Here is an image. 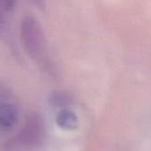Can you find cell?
Returning a JSON list of instances; mask_svg holds the SVG:
<instances>
[{
    "instance_id": "6da1fadb",
    "label": "cell",
    "mask_w": 151,
    "mask_h": 151,
    "mask_svg": "<svg viewBox=\"0 0 151 151\" xmlns=\"http://www.w3.org/2000/svg\"><path fill=\"white\" fill-rule=\"evenodd\" d=\"M19 36L25 51L35 60H42L45 55L46 40L40 22L32 15L20 20Z\"/></svg>"
},
{
    "instance_id": "7a4b0ae2",
    "label": "cell",
    "mask_w": 151,
    "mask_h": 151,
    "mask_svg": "<svg viewBox=\"0 0 151 151\" xmlns=\"http://www.w3.org/2000/svg\"><path fill=\"white\" fill-rule=\"evenodd\" d=\"M45 136V123L38 112H30L17 137L18 142L26 147L39 146Z\"/></svg>"
},
{
    "instance_id": "3957f363",
    "label": "cell",
    "mask_w": 151,
    "mask_h": 151,
    "mask_svg": "<svg viewBox=\"0 0 151 151\" xmlns=\"http://www.w3.org/2000/svg\"><path fill=\"white\" fill-rule=\"evenodd\" d=\"M18 120V110L14 104L0 103V131L7 132L13 128Z\"/></svg>"
},
{
    "instance_id": "277c9868",
    "label": "cell",
    "mask_w": 151,
    "mask_h": 151,
    "mask_svg": "<svg viewBox=\"0 0 151 151\" xmlns=\"http://www.w3.org/2000/svg\"><path fill=\"white\" fill-rule=\"evenodd\" d=\"M56 123L61 129L71 131L78 127L79 119L77 115L70 109H62L56 116Z\"/></svg>"
},
{
    "instance_id": "5b68a950",
    "label": "cell",
    "mask_w": 151,
    "mask_h": 151,
    "mask_svg": "<svg viewBox=\"0 0 151 151\" xmlns=\"http://www.w3.org/2000/svg\"><path fill=\"white\" fill-rule=\"evenodd\" d=\"M16 2L0 1V35H4L10 27Z\"/></svg>"
},
{
    "instance_id": "8992f818",
    "label": "cell",
    "mask_w": 151,
    "mask_h": 151,
    "mask_svg": "<svg viewBox=\"0 0 151 151\" xmlns=\"http://www.w3.org/2000/svg\"><path fill=\"white\" fill-rule=\"evenodd\" d=\"M49 103L54 108L67 109V106L73 103V97L66 91H53L49 96Z\"/></svg>"
}]
</instances>
